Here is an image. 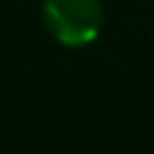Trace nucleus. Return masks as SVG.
Instances as JSON below:
<instances>
[{
  "mask_svg": "<svg viewBox=\"0 0 154 154\" xmlns=\"http://www.w3.org/2000/svg\"><path fill=\"white\" fill-rule=\"evenodd\" d=\"M103 3L100 0H43V22L57 43L68 49H81L97 41L103 30Z\"/></svg>",
  "mask_w": 154,
  "mask_h": 154,
  "instance_id": "1",
  "label": "nucleus"
}]
</instances>
